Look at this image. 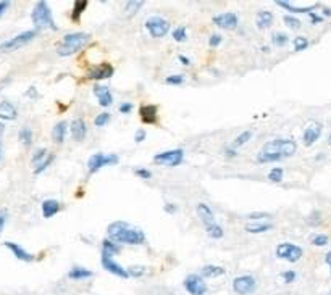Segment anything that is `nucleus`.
<instances>
[{"label": "nucleus", "mask_w": 331, "mask_h": 295, "mask_svg": "<svg viewBox=\"0 0 331 295\" xmlns=\"http://www.w3.org/2000/svg\"><path fill=\"white\" fill-rule=\"evenodd\" d=\"M66 129H68V126H66L65 121H60L54 126V131H52V137L57 144H62L65 140V136H66Z\"/></svg>", "instance_id": "24"}, {"label": "nucleus", "mask_w": 331, "mask_h": 295, "mask_svg": "<svg viewBox=\"0 0 331 295\" xmlns=\"http://www.w3.org/2000/svg\"><path fill=\"white\" fill-rule=\"evenodd\" d=\"M142 5H144V2H128L126 3V13L128 15H134V13L141 8Z\"/></svg>", "instance_id": "41"}, {"label": "nucleus", "mask_w": 331, "mask_h": 295, "mask_svg": "<svg viewBox=\"0 0 331 295\" xmlns=\"http://www.w3.org/2000/svg\"><path fill=\"white\" fill-rule=\"evenodd\" d=\"M184 83V78L181 75H175V76H168L167 78V84H173V86H180Z\"/></svg>", "instance_id": "44"}, {"label": "nucleus", "mask_w": 331, "mask_h": 295, "mask_svg": "<svg viewBox=\"0 0 331 295\" xmlns=\"http://www.w3.org/2000/svg\"><path fill=\"white\" fill-rule=\"evenodd\" d=\"M276 257L294 263V261H297L302 257V249L299 245H294V244H281V245H278V249H276Z\"/></svg>", "instance_id": "9"}, {"label": "nucleus", "mask_w": 331, "mask_h": 295, "mask_svg": "<svg viewBox=\"0 0 331 295\" xmlns=\"http://www.w3.org/2000/svg\"><path fill=\"white\" fill-rule=\"evenodd\" d=\"M70 131H71L73 139L78 140V142H81V140L86 137V131H88V127H86V123H84V119H81V118L75 119V121H73L71 126H70Z\"/></svg>", "instance_id": "21"}, {"label": "nucleus", "mask_w": 331, "mask_h": 295, "mask_svg": "<svg viewBox=\"0 0 331 295\" xmlns=\"http://www.w3.org/2000/svg\"><path fill=\"white\" fill-rule=\"evenodd\" d=\"M173 39L176 42H183L186 41V28L184 26H180V28H176L173 31Z\"/></svg>", "instance_id": "36"}, {"label": "nucleus", "mask_w": 331, "mask_h": 295, "mask_svg": "<svg viewBox=\"0 0 331 295\" xmlns=\"http://www.w3.org/2000/svg\"><path fill=\"white\" fill-rule=\"evenodd\" d=\"M18 116V111L15 108V105L8 100H3V102H0V119H3V121H11V119H15Z\"/></svg>", "instance_id": "20"}, {"label": "nucleus", "mask_w": 331, "mask_h": 295, "mask_svg": "<svg viewBox=\"0 0 331 295\" xmlns=\"http://www.w3.org/2000/svg\"><path fill=\"white\" fill-rule=\"evenodd\" d=\"M271 229V224L268 223H252L246 226V231L250 234H260V232H267Z\"/></svg>", "instance_id": "29"}, {"label": "nucleus", "mask_w": 331, "mask_h": 295, "mask_svg": "<svg viewBox=\"0 0 331 295\" xmlns=\"http://www.w3.org/2000/svg\"><path fill=\"white\" fill-rule=\"evenodd\" d=\"M94 94L99 98V103L102 106H110L113 103V96H111V92L107 86H94Z\"/></svg>", "instance_id": "17"}, {"label": "nucleus", "mask_w": 331, "mask_h": 295, "mask_svg": "<svg viewBox=\"0 0 331 295\" xmlns=\"http://www.w3.org/2000/svg\"><path fill=\"white\" fill-rule=\"evenodd\" d=\"M145 136H147V134H145L144 129H137V131H136V136H134V142H136V144L142 142V140L145 139Z\"/></svg>", "instance_id": "48"}, {"label": "nucleus", "mask_w": 331, "mask_h": 295, "mask_svg": "<svg viewBox=\"0 0 331 295\" xmlns=\"http://www.w3.org/2000/svg\"><path fill=\"white\" fill-rule=\"evenodd\" d=\"M116 163H118L116 155H105L102 152H97L88 160V168H89V173H97L99 170H102L104 166L116 165Z\"/></svg>", "instance_id": "6"}, {"label": "nucleus", "mask_w": 331, "mask_h": 295, "mask_svg": "<svg viewBox=\"0 0 331 295\" xmlns=\"http://www.w3.org/2000/svg\"><path fill=\"white\" fill-rule=\"evenodd\" d=\"M19 142H21L24 147H29L32 144V131L28 126L21 127V131H19Z\"/></svg>", "instance_id": "31"}, {"label": "nucleus", "mask_w": 331, "mask_h": 295, "mask_svg": "<svg viewBox=\"0 0 331 295\" xmlns=\"http://www.w3.org/2000/svg\"><path fill=\"white\" fill-rule=\"evenodd\" d=\"M37 36V31L32 29V31H24L21 34H18L15 37H11L10 41H6L3 44H0V52H13V50H18L21 49L23 45L29 44L32 39Z\"/></svg>", "instance_id": "5"}, {"label": "nucleus", "mask_w": 331, "mask_h": 295, "mask_svg": "<svg viewBox=\"0 0 331 295\" xmlns=\"http://www.w3.org/2000/svg\"><path fill=\"white\" fill-rule=\"evenodd\" d=\"M60 211V203L57 200H44L42 202V214L44 218H52Z\"/></svg>", "instance_id": "22"}, {"label": "nucleus", "mask_w": 331, "mask_h": 295, "mask_svg": "<svg viewBox=\"0 0 331 295\" xmlns=\"http://www.w3.org/2000/svg\"><path fill=\"white\" fill-rule=\"evenodd\" d=\"M101 261H102V266L105 268V270H107L109 273H111V274H115V276H118V278H128L129 276L128 270H124L123 266H120L116 261L111 260V257H109V255L102 253Z\"/></svg>", "instance_id": "13"}, {"label": "nucleus", "mask_w": 331, "mask_h": 295, "mask_svg": "<svg viewBox=\"0 0 331 295\" xmlns=\"http://www.w3.org/2000/svg\"><path fill=\"white\" fill-rule=\"evenodd\" d=\"M0 158H2V142H0Z\"/></svg>", "instance_id": "58"}, {"label": "nucleus", "mask_w": 331, "mask_h": 295, "mask_svg": "<svg viewBox=\"0 0 331 295\" xmlns=\"http://www.w3.org/2000/svg\"><path fill=\"white\" fill-rule=\"evenodd\" d=\"M197 216L201 218V221H202L204 226H205V229H209V227L217 224V223H215L214 213H212V210H210L205 203H199V205H197Z\"/></svg>", "instance_id": "16"}, {"label": "nucleus", "mask_w": 331, "mask_h": 295, "mask_svg": "<svg viewBox=\"0 0 331 295\" xmlns=\"http://www.w3.org/2000/svg\"><path fill=\"white\" fill-rule=\"evenodd\" d=\"M220 44H221V36H218V34H212L210 36V41H209L210 47H217V45H220Z\"/></svg>", "instance_id": "47"}, {"label": "nucleus", "mask_w": 331, "mask_h": 295, "mask_svg": "<svg viewBox=\"0 0 331 295\" xmlns=\"http://www.w3.org/2000/svg\"><path fill=\"white\" fill-rule=\"evenodd\" d=\"M109 239L115 244H128V245H139L145 240L144 232L136 226H131L124 221H115L107 229Z\"/></svg>", "instance_id": "2"}, {"label": "nucleus", "mask_w": 331, "mask_h": 295, "mask_svg": "<svg viewBox=\"0 0 331 295\" xmlns=\"http://www.w3.org/2000/svg\"><path fill=\"white\" fill-rule=\"evenodd\" d=\"M183 157H184V152L181 149H176V150L158 153V155L154 157V162L157 165H163V166H178L183 162Z\"/></svg>", "instance_id": "7"}, {"label": "nucleus", "mask_w": 331, "mask_h": 295, "mask_svg": "<svg viewBox=\"0 0 331 295\" xmlns=\"http://www.w3.org/2000/svg\"><path fill=\"white\" fill-rule=\"evenodd\" d=\"M328 142H330V145H331V136H330V140H328Z\"/></svg>", "instance_id": "59"}, {"label": "nucleus", "mask_w": 331, "mask_h": 295, "mask_svg": "<svg viewBox=\"0 0 331 295\" xmlns=\"http://www.w3.org/2000/svg\"><path fill=\"white\" fill-rule=\"evenodd\" d=\"M233 289H234V292L241 294V295L254 292V289H255V279L252 276H239V278H236L234 283H233Z\"/></svg>", "instance_id": "12"}, {"label": "nucleus", "mask_w": 331, "mask_h": 295, "mask_svg": "<svg viewBox=\"0 0 331 295\" xmlns=\"http://www.w3.org/2000/svg\"><path fill=\"white\" fill-rule=\"evenodd\" d=\"M139 116H141L144 124H154L157 121V106L142 105L141 108H139Z\"/></svg>", "instance_id": "18"}, {"label": "nucleus", "mask_w": 331, "mask_h": 295, "mask_svg": "<svg viewBox=\"0 0 331 295\" xmlns=\"http://www.w3.org/2000/svg\"><path fill=\"white\" fill-rule=\"evenodd\" d=\"M134 174H136V176H139V178H142V179H150L152 178V173L149 170H144V168L136 170Z\"/></svg>", "instance_id": "46"}, {"label": "nucleus", "mask_w": 331, "mask_h": 295, "mask_svg": "<svg viewBox=\"0 0 331 295\" xmlns=\"http://www.w3.org/2000/svg\"><path fill=\"white\" fill-rule=\"evenodd\" d=\"M102 253L109 255V257H111V255H118L120 253V245L111 242L110 239H105L102 244Z\"/></svg>", "instance_id": "26"}, {"label": "nucleus", "mask_w": 331, "mask_h": 295, "mask_svg": "<svg viewBox=\"0 0 331 295\" xmlns=\"http://www.w3.org/2000/svg\"><path fill=\"white\" fill-rule=\"evenodd\" d=\"M178 58H180V62H181L183 65H189V63H191V62H189V58H188V57H184V55H180Z\"/></svg>", "instance_id": "53"}, {"label": "nucleus", "mask_w": 331, "mask_h": 295, "mask_svg": "<svg viewBox=\"0 0 331 295\" xmlns=\"http://www.w3.org/2000/svg\"><path fill=\"white\" fill-rule=\"evenodd\" d=\"M289 41V37L286 34H283V32H275L273 36H271V42H273L276 47H283L286 45Z\"/></svg>", "instance_id": "32"}, {"label": "nucleus", "mask_w": 331, "mask_h": 295, "mask_svg": "<svg viewBox=\"0 0 331 295\" xmlns=\"http://www.w3.org/2000/svg\"><path fill=\"white\" fill-rule=\"evenodd\" d=\"M86 6H88V0H78L75 2V6H73V21H79V18H81L83 11L86 10Z\"/></svg>", "instance_id": "30"}, {"label": "nucleus", "mask_w": 331, "mask_h": 295, "mask_svg": "<svg viewBox=\"0 0 331 295\" xmlns=\"http://www.w3.org/2000/svg\"><path fill=\"white\" fill-rule=\"evenodd\" d=\"M205 231H207L209 237H212V239H221L223 237V229L218 224L212 226V227H209V229H205Z\"/></svg>", "instance_id": "34"}, {"label": "nucleus", "mask_w": 331, "mask_h": 295, "mask_svg": "<svg viewBox=\"0 0 331 295\" xmlns=\"http://www.w3.org/2000/svg\"><path fill=\"white\" fill-rule=\"evenodd\" d=\"M325 260H327V263H328V265H330V268H331V252H328V253H327V258H325Z\"/></svg>", "instance_id": "55"}, {"label": "nucleus", "mask_w": 331, "mask_h": 295, "mask_svg": "<svg viewBox=\"0 0 331 295\" xmlns=\"http://www.w3.org/2000/svg\"><path fill=\"white\" fill-rule=\"evenodd\" d=\"M276 3L280 5L281 8H286V10L291 11V13H307V11H310V10H314V8H315V5H314V6H302V8H299V6L291 5L289 2H284V0H283V2L280 0V2H276Z\"/></svg>", "instance_id": "28"}, {"label": "nucleus", "mask_w": 331, "mask_h": 295, "mask_svg": "<svg viewBox=\"0 0 331 295\" xmlns=\"http://www.w3.org/2000/svg\"><path fill=\"white\" fill-rule=\"evenodd\" d=\"M52 162H54V155H47V158H45L41 165H37L36 168H34V173H36V174H41L44 170H47V168H49V165H50Z\"/></svg>", "instance_id": "37"}, {"label": "nucleus", "mask_w": 331, "mask_h": 295, "mask_svg": "<svg viewBox=\"0 0 331 295\" xmlns=\"http://www.w3.org/2000/svg\"><path fill=\"white\" fill-rule=\"evenodd\" d=\"M184 287L191 295H204L207 292V286H205L204 279L197 274H191L184 279Z\"/></svg>", "instance_id": "10"}, {"label": "nucleus", "mask_w": 331, "mask_h": 295, "mask_svg": "<svg viewBox=\"0 0 331 295\" xmlns=\"http://www.w3.org/2000/svg\"><path fill=\"white\" fill-rule=\"evenodd\" d=\"M45 158H47V150H45V149H39V150L34 153V155H32V160H31V162H32V165H36V166H37V165H41Z\"/></svg>", "instance_id": "33"}, {"label": "nucleus", "mask_w": 331, "mask_h": 295, "mask_svg": "<svg viewBox=\"0 0 331 295\" xmlns=\"http://www.w3.org/2000/svg\"><path fill=\"white\" fill-rule=\"evenodd\" d=\"M255 23H257V28L267 29V28H270V26H271V23H273V15H271V13L267 11V10H262V11L257 13Z\"/></svg>", "instance_id": "23"}, {"label": "nucleus", "mask_w": 331, "mask_h": 295, "mask_svg": "<svg viewBox=\"0 0 331 295\" xmlns=\"http://www.w3.org/2000/svg\"><path fill=\"white\" fill-rule=\"evenodd\" d=\"M218 28L223 29H234L237 26V16L236 13H221V15H217L212 19Z\"/></svg>", "instance_id": "14"}, {"label": "nucleus", "mask_w": 331, "mask_h": 295, "mask_svg": "<svg viewBox=\"0 0 331 295\" xmlns=\"http://www.w3.org/2000/svg\"><path fill=\"white\" fill-rule=\"evenodd\" d=\"M320 134H322V124L317 121H309L306 131H304V137H302L304 144H306L307 147L314 145L317 140L320 139Z\"/></svg>", "instance_id": "11"}, {"label": "nucleus", "mask_w": 331, "mask_h": 295, "mask_svg": "<svg viewBox=\"0 0 331 295\" xmlns=\"http://www.w3.org/2000/svg\"><path fill=\"white\" fill-rule=\"evenodd\" d=\"M3 245L8 250H11V253L15 255L18 260H21V261H32V260H34V255H31L29 252H26L21 245H18L15 242H3Z\"/></svg>", "instance_id": "19"}, {"label": "nucleus", "mask_w": 331, "mask_h": 295, "mask_svg": "<svg viewBox=\"0 0 331 295\" xmlns=\"http://www.w3.org/2000/svg\"><path fill=\"white\" fill-rule=\"evenodd\" d=\"M250 137H252V132H250V131H246V132L239 134V136H237V139L233 142V147H241V145H244Z\"/></svg>", "instance_id": "35"}, {"label": "nucleus", "mask_w": 331, "mask_h": 295, "mask_svg": "<svg viewBox=\"0 0 331 295\" xmlns=\"http://www.w3.org/2000/svg\"><path fill=\"white\" fill-rule=\"evenodd\" d=\"M5 221H6V211L0 213V234H2L3 227H5Z\"/></svg>", "instance_id": "51"}, {"label": "nucleus", "mask_w": 331, "mask_h": 295, "mask_svg": "<svg viewBox=\"0 0 331 295\" xmlns=\"http://www.w3.org/2000/svg\"><path fill=\"white\" fill-rule=\"evenodd\" d=\"M128 274L129 276H134V278H139L144 274V268L142 266H131L128 270Z\"/></svg>", "instance_id": "45"}, {"label": "nucleus", "mask_w": 331, "mask_h": 295, "mask_svg": "<svg viewBox=\"0 0 331 295\" xmlns=\"http://www.w3.org/2000/svg\"><path fill=\"white\" fill-rule=\"evenodd\" d=\"M223 273H224L223 268L215 266V265H207L202 268V276H205V278H218V276H221Z\"/></svg>", "instance_id": "25"}, {"label": "nucleus", "mask_w": 331, "mask_h": 295, "mask_svg": "<svg viewBox=\"0 0 331 295\" xmlns=\"http://www.w3.org/2000/svg\"><path fill=\"white\" fill-rule=\"evenodd\" d=\"M268 179L273 181V183H280V181L283 179V170L281 168H273L268 174Z\"/></svg>", "instance_id": "39"}, {"label": "nucleus", "mask_w": 331, "mask_h": 295, "mask_svg": "<svg viewBox=\"0 0 331 295\" xmlns=\"http://www.w3.org/2000/svg\"><path fill=\"white\" fill-rule=\"evenodd\" d=\"M284 23H286L291 29H297V28H301V21L297 18H294V16H284Z\"/></svg>", "instance_id": "42"}, {"label": "nucleus", "mask_w": 331, "mask_h": 295, "mask_svg": "<svg viewBox=\"0 0 331 295\" xmlns=\"http://www.w3.org/2000/svg\"><path fill=\"white\" fill-rule=\"evenodd\" d=\"M312 244L315 247H323L328 244V236H325V234H319V236L312 237Z\"/></svg>", "instance_id": "40"}, {"label": "nucleus", "mask_w": 331, "mask_h": 295, "mask_svg": "<svg viewBox=\"0 0 331 295\" xmlns=\"http://www.w3.org/2000/svg\"><path fill=\"white\" fill-rule=\"evenodd\" d=\"M10 6V2H0V16L6 11V8Z\"/></svg>", "instance_id": "52"}, {"label": "nucleus", "mask_w": 331, "mask_h": 295, "mask_svg": "<svg viewBox=\"0 0 331 295\" xmlns=\"http://www.w3.org/2000/svg\"><path fill=\"white\" fill-rule=\"evenodd\" d=\"M68 276H70L71 279L79 281V279L91 278V276H92V273H91L89 270H84V268H81V266H75V268H73V270L68 273Z\"/></svg>", "instance_id": "27"}, {"label": "nucleus", "mask_w": 331, "mask_h": 295, "mask_svg": "<svg viewBox=\"0 0 331 295\" xmlns=\"http://www.w3.org/2000/svg\"><path fill=\"white\" fill-rule=\"evenodd\" d=\"M91 36L86 34V32H71V34H66L63 37L62 45L58 47V55L62 57H68L71 53L78 52L83 45H86L89 42Z\"/></svg>", "instance_id": "3"}, {"label": "nucleus", "mask_w": 331, "mask_h": 295, "mask_svg": "<svg viewBox=\"0 0 331 295\" xmlns=\"http://www.w3.org/2000/svg\"><path fill=\"white\" fill-rule=\"evenodd\" d=\"M283 279H284V283H293V281L296 279V273L294 271L283 273Z\"/></svg>", "instance_id": "49"}, {"label": "nucleus", "mask_w": 331, "mask_h": 295, "mask_svg": "<svg viewBox=\"0 0 331 295\" xmlns=\"http://www.w3.org/2000/svg\"><path fill=\"white\" fill-rule=\"evenodd\" d=\"M110 121V115L109 113H101V115H99L97 118H96V126H99V127H102V126H105Z\"/></svg>", "instance_id": "43"}, {"label": "nucleus", "mask_w": 331, "mask_h": 295, "mask_svg": "<svg viewBox=\"0 0 331 295\" xmlns=\"http://www.w3.org/2000/svg\"><path fill=\"white\" fill-rule=\"evenodd\" d=\"M3 131H5V126H3L2 123H0V136H2V134H3Z\"/></svg>", "instance_id": "57"}, {"label": "nucleus", "mask_w": 331, "mask_h": 295, "mask_svg": "<svg viewBox=\"0 0 331 295\" xmlns=\"http://www.w3.org/2000/svg\"><path fill=\"white\" fill-rule=\"evenodd\" d=\"M31 19L34 26L39 29V28H50V29H57V24L54 21V18H52V11L49 8L47 2H37L34 10L31 13Z\"/></svg>", "instance_id": "4"}, {"label": "nucleus", "mask_w": 331, "mask_h": 295, "mask_svg": "<svg viewBox=\"0 0 331 295\" xmlns=\"http://www.w3.org/2000/svg\"><path fill=\"white\" fill-rule=\"evenodd\" d=\"M310 16H312V21H314V23L322 21V18H320V16H315V15H310Z\"/></svg>", "instance_id": "56"}, {"label": "nucleus", "mask_w": 331, "mask_h": 295, "mask_svg": "<svg viewBox=\"0 0 331 295\" xmlns=\"http://www.w3.org/2000/svg\"><path fill=\"white\" fill-rule=\"evenodd\" d=\"M176 210V206L175 205H165V211H168V213H173Z\"/></svg>", "instance_id": "54"}, {"label": "nucleus", "mask_w": 331, "mask_h": 295, "mask_svg": "<svg viewBox=\"0 0 331 295\" xmlns=\"http://www.w3.org/2000/svg\"><path fill=\"white\" fill-rule=\"evenodd\" d=\"M145 28L150 32V36L154 37H163L168 32L170 24L167 19H163L160 16H152L145 21Z\"/></svg>", "instance_id": "8"}, {"label": "nucleus", "mask_w": 331, "mask_h": 295, "mask_svg": "<svg viewBox=\"0 0 331 295\" xmlns=\"http://www.w3.org/2000/svg\"><path fill=\"white\" fill-rule=\"evenodd\" d=\"M296 150H297V145L294 140L275 139L262 147V150L259 152V155H257V162H260V163L280 162V160H283V158L294 155Z\"/></svg>", "instance_id": "1"}, {"label": "nucleus", "mask_w": 331, "mask_h": 295, "mask_svg": "<svg viewBox=\"0 0 331 295\" xmlns=\"http://www.w3.org/2000/svg\"><path fill=\"white\" fill-rule=\"evenodd\" d=\"M131 110H132V105L128 103V102H124V103L120 105V113H124V115H126V113H129Z\"/></svg>", "instance_id": "50"}, {"label": "nucleus", "mask_w": 331, "mask_h": 295, "mask_svg": "<svg viewBox=\"0 0 331 295\" xmlns=\"http://www.w3.org/2000/svg\"><path fill=\"white\" fill-rule=\"evenodd\" d=\"M307 45H309V41L306 37H302V36H299V37H296L294 39V49L299 52V50H304V49H307Z\"/></svg>", "instance_id": "38"}, {"label": "nucleus", "mask_w": 331, "mask_h": 295, "mask_svg": "<svg viewBox=\"0 0 331 295\" xmlns=\"http://www.w3.org/2000/svg\"><path fill=\"white\" fill-rule=\"evenodd\" d=\"M111 75H113V66L110 63H102L99 66H94V68H91L89 73H88V78L91 79H109Z\"/></svg>", "instance_id": "15"}]
</instances>
